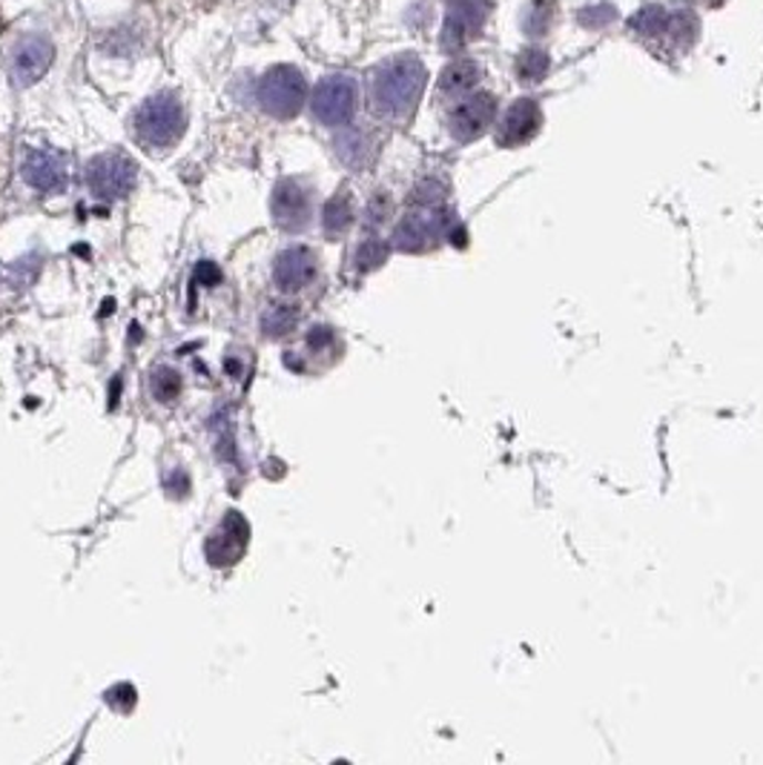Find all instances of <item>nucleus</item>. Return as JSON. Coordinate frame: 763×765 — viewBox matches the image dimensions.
Segmentation results:
<instances>
[{
	"mask_svg": "<svg viewBox=\"0 0 763 765\" xmlns=\"http://www.w3.org/2000/svg\"><path fill=\"white\" fill-rule=\"evenodd\" d=\"M298 325V310L293 304H273L271 310L264 313L262 330L267 338H282Z\"/></svg>",
	"mask_w": 763,
	"mask_h": 765,
	"instance_id": "4468645a",
	"label": "nucleus"
},
{
	"mask_svg": "<svg viewBox=\"0 0 763 765\" xmlns=\"http://www.w3.org/2000/svg\"><path fill=\"white\" fill-rule=\"evenodd\" d=\"M187 130V115L173 92L146 98L135 110V135L146 150H167Z\"/></svg>",
	"mask_w": 763,
	"mask_h": 765,
	"instance_id": "f03ea898",
	"label": "nucleus"
},
{
	"mask_svg": "<svg viewBox=\"0 0 763 765\" xmlns=\"http://www.w3.org/2000/svg\"><path fill=\"white\" fill-rule=\"evenodd\" d=\"M251 542V524L244 522L242 513H227L224 522L218 524V531L207 539V559L210 565L224 568L233 565L238 557L244 553Z\"/></svg>",
	"mask_w": 763,
	"mask_h": 765,
	"instance_id": "6e6552de",
	"label": "nucleus"
},
{
	"mask_svg": "<svg viewBox=\"0 0 763 765\" xmlns=\"http://www.w3.org/2000/svg\"><path fill=\"white\" fill-rule=\"evenodd\" d=\"M150 387H153V396L159 401H173L181 390L179 373L170 370V367H159V370L153 373V381H150Z\"/></svg>",
	"mask_w": 763,
	"mask_h": 765,
	"instance_id": "2eb2a0df",
	"label": "nucleus"
},
{
	"mask_svg": "<svg viewBox=\"0 0 763 765\" xmlns=\"http://www.w3.org/2000/svg\"><path fill=\"white\" fill-rule=\"evenodd\" d=\"M494 115V98L491 95H471L454 110L451 115V132L459 141H474L477 135L488 130Z\"/></svg>",
	"mask_w": 763,
	"mask_h": 765,
	"instance_id": "9b49d317",
	"label": "nucleus"
},
{
	"mask_svg": "<svg viewBox=\"0 0 763 765\" xmlns=\"http://www.w3.org/2000/svg\"><path fill=\"white\" fill-rule=\"evenodd\" d=\"M316 276V255L307 247H287L276 255L273 264V282L278 290L296 293L313 282Z\"/></svg>",
	"mask_w": 763,
	"mask_h": 765,
	"instance_id": "1a4fd4ad",
	"label": "nucleus"
},
{
	"mask_svg": "<svg viewBox=\"0 0 763 765\" xmlns=\"http://www.w3.org/2000/svg\"><path fill=\"white\" fill-rule=\"evenodd\" d=\"M526 58H528V61H535V58H537V72H535V78H540L542 72H546V67H549V58L542 55V52H537V49H531V52H526ZM531 67H535V63H531ZM520 70H526V63H520ZM522 78H526V81H531V72H522Z\"/></svg>",
	"mask_w": 763,
	"mask_h": 765,
	"instance_id": "f3484780",
	"label": "nucleus"
},
{
	"mask_svg": "<svg viewBox=\"0 0 763 765\" xmlns=\"http://www.w3.org/2000/svg\"><path fill=\"white\" fill-rule=\"evenodd\" d=\"M712 3H721V0H712Z\"/></svg>",
	"mask_w": 763,
	"mask_h": 765,
	"instance_id": "a211bd4d",
	"label": "nucleus"
},
{
	"mask_svg": "<svg viewBox=\"0 0 763 765\" xmlns=\"http://www.w3.org/2000/svg\"><path fill=\"white\" fill-rule=\"evenodd\" d=\"M425 70L417 58H396L376 75L374 101L382 115H408L423 95Z\"/></svg>",
	"mask_w": 763,
	"mask_h": 765,
	"instance_id": "f257e3e1",
	"label": "nucleus"
},
{
	"mask_svg": "<svg viewBox=\"0 0 763 765\" xmlns=\"http://www.w3.org/2000/svg\"><path fill=\"white\" fill-rule=\"evenodd\" d=\"M540 126V106L535 101H520L508 112L506 124H502V144H520L528 141Z\"/></svg>",
	"mask_w": 763,
	"mask_h": 765,
	"instance_id": "f8f14e48",
	"label": "nucleus"
},
{
	"mask_svg": "<svg viewBox=\"0 0 763 765\" xmlns=\"http://www.w3.org/2000/svg\"><path fill=\"white\" fill-rule=\"evenodd\" d=\"M347 224H350V201L336 195V198L325 207V227H327V233H342Z\"/></svg>",
	"mask_w": 763,
	"mask_h": 765,
	"instance_id": "dca6fc26",
	"label": "nucleus"
},
{
	"mask_svg": "<svg viewBox=\"0 0 763 765\" xmlns=\"http://www.w3.org/2000/svg\"><path fill=\"white\" fill-rule=\"evenodd\" d=\"M307 81L296 67H273L264 72L258 83V104L267 115L273 118H296L298 110L305 106Z\"/></svg>",
	"mask_w": 763,
	"mask_h": 765,
	"instance_id": "7ed1b4c3",
	"label": "nucleus"
},
{
	"mask_svg": "<svg viewBox=\"0 0 763 765\" xmlns=\"http://www.w3.org/2000/svg\"><path fill=\"white\" fill-rule=\"evenodd\" d=\"M356 110V86L350 78H325L313 92V115L319 118L322 124L339 126L350 121Z\"/></svg>",
	"mask_w": 763,
	"mask_h": 765,
	"instance_id": "39448f33",
	"label": "nucleus"
},
{
	"mask_svg": "<svg viewBox=\"0 0 763 765\" xmlns=\"http://www.w3.org/2000/svg\"><path fill=\"white\" fill-rule=\"evenodd\" d=\"M23 178L41 193H55L67 184V161L49 150H29L23 161Z\"/></svg>",
	"mask_w": 763,
	"mask_h": 765,
	"instance_id": "9d476101",
	"label": "nucleus"
},
{
	"mask_svg": "<svg viewBox=\"0 0 763 765\" xmlns=\"http://www.w3.org/2000/svg\"><path fill=\"white\" fill-rule=\"evenodd\" d=\"M55 61V47L43 35H27L14 43L12 78L18 86H32L41 81Z\"/></svg>",
	"mask_w": 763,
	"mask_h": 765,
	"instance_id": "423d86ee",
	"label": "nucleus"
},
{
	"mask_svg": "<svg viewBox=\"0 0 763 765\" xmlns=\"http://www.w3.org/2000/svg\"><path fill=\"white\" fill-rule=\"evenodd\" d=\"M271 213L273 221L287 233L305 230L311 221V193L298 181H278L271 198Z\"/></svg>",
	"mask_w": 763,
	"mask_h": 765,
	"instance_id": "0eeeda50",
	"label": "nucleus"
},
{
	"mask_svg": "<svg viewBox=\"0 0 763 765\" xmlns=\"http://www.w3.org/2000/svg\"><path fill=\"white\" fill-rule=\"evenodd\" d=\"M139 181V166L126 159L124 152H104L87 166V186L101 201H119L130 195Z\"/></svg>",
	"mask_w": 763,
	"mask_h": 765,
	"instance_id": "20e7f679",
	"label": "nucleus"
},
{
	"mask_svg": "<svg viewBox=\"0 0 763 765\" xmlns=\"http://www.w3.org/2000/svg\"><path fill=\"white\" fill-rule=\"evenodd\" d=\"M477 67H474L471 61H459L451 63V67L442 72V78H439V90H442L445 95H462V92H471L474 86H477Z\"/></svg>",
	"mask_w": 763,
	"mask_h": 765,
	"instance_id": "ddd939ff",
	"label": "nucleus"
}]
</instances>
